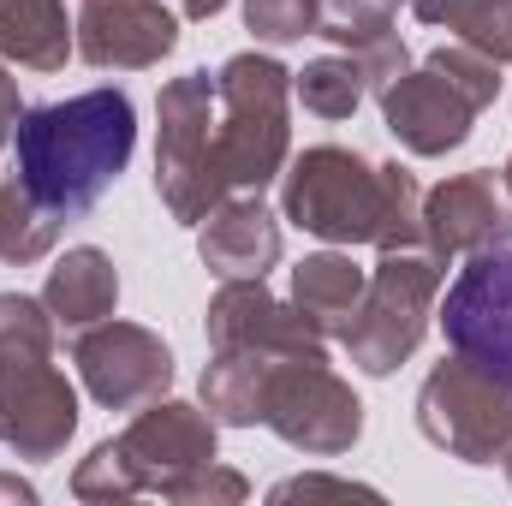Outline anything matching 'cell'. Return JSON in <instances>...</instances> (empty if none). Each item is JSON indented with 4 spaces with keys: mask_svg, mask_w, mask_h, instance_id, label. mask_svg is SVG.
<instances>
[{
    "mask_svg": "<svg viewBox=\"0 0 512 506\" xmlns=\"http://www.w3.org/2000/svg\"><path fill=\"white\" fill-rule=\"evenodd\" d=\"M12 149H18L12 179L72 227L102 203V191L126 173L131 149H137L131 96L102 84V90L72 96V102L24 108V120L12 131Z\"/></svg>",
    "mask_w": 512,
    "mask_h": 506,
    "instance_id": "1",
    "label": "cell"
},
{
    "mask_svg": "<svg viewBox=\"0 0 512 506\" xmlns=\"http://www.w3.org/2000/svg\"><path fill=\"white\" fill-rule=\"evenodd\" d=\"M280 215L322 245H376L417 251L423 245V191L399 161H364L346 143H316L286 167Z\"/></svg>",
    "mask_w": 512,
    "mask_h": 506,
    "instance_id": "2",
    "label": "cell"
},
{
    "mask_svg": "<svg viewBox=\"0 0 512 506\" xmlns=\"http://www.w3.org/2000/svg\"><path fill=\"white\" fill-rule=\"evenodd\" d=\"M54 316L30 292H0V447L42 465L78 435V387L54 370Z\"/></svg>",
    "mask_w": 512,
    "mask_h": 506,
    "instance_id": "3",
    "label": "cell"
},
{
    "mask_svg": "<svg viewBox=\"0 0 512 506\" xmlns=\"http://www.w3.org/2000/svg\"><path fill=\"white\" fill-rule=\"evenodd\" d=\"M292 72L274 54H233L215 72V155L227 191H262L286 173L292 155Z\"/></svg>",
    "mask_w": 512,
    "mask_h": 506,
    "instance_id": "4",
    "label": "cell"
},
{
    "mask_svg": "<svg viewBox=\"0 0 512 506\" xmlns=\"http://www.w3.org/2000/svg\"><path fill=\"white\" fill-rule=\"evenodd\" d=\"M155 197L173 221L203 227L215 203H227V173L215 155V78L185 72L155 96Z\"/></svg>",
    "mask_w": 512,
    "mask_h": 506,
    "instance_id": "5",
    "label": "cell"
},
{
    "mask_svg": "<svg viewBox=\"0 0 512 506\" xmlns=\"http://www.w3.org/2000/svg\"><path fill=\"white\" fill-rule=\"evenodd\" d=\"M447 268L423 251H382L364 298H358V316L346 328V352L364 376H393L429 334V316H435V292H441Z\"/></svg>",
    "mask_w": 512,
    "mask_h": 506,
    "instance_id": "6",
    "label": "cell"
},
{
    "mask_svg": "<svg viewBox=\"0 0 512 506\" xmlns=\"http://www.w3.org/2000/svg\"><path fill=\"white\" fill-rule=\"evenodd\" d=\"M417 429L447 459L501 465L512 453V387L453 352L417 387Z\"/></svg>",
    "mask_w": 512,
    "mask_h": 506,
    "instance_id": "7",
    "label": "cell"
},
{
    "mask_svg": "<svg viewBox=\"0 0 512 506\" xmlns=\"http://www.w3.org/2000/svg\"><path fill=\"white\" fill-rule=\"evenodd\" d=\"M262 429L310 459H340L364 441V399L328 370V358H280L262 393Z\"/></svg>",
    "mask_w": 512,
    "mask_h": 506,
    "instance_id": "8",
    "label": "cell"
},
{
    "mask_svg": "<svg viewBox=\"0 0 512 506\" xmlns=\"http://www.w3.org/2000/svg\"><path fill=\"white\" fill-rule=\"evenodd\" d=\"M447 346L512 387V227L465 256L441 304Z\"/></svg>",
    "mask_w": 512,
    "mask_h": 506,
    "instance_id": "9",
    "label": "cell"
},
{
    "mask_svg": "<svg viewBox=\"0 0 512 506\" xmlns=\"http://www.w3.org/2000/svg\"><path fill=\"white\" fill-rule=\"evenodd\" d=\"M72 364H78V381L90 387V399L102 411H137V405H149L173 387V352L143 322H114L108 316V322L78 328Z\"/></svg>",
    "mask_w": 512,
    "mask_h": 506,
    "instance_id": "10",
    "label": "cell"
},
{
    "mask_svg": "<svg viewBox=\"0 0 512 506\" xmlns=\"http://www.w3.org/2000/svg\"><path fill=\"white\" fill-rule=\"evenodd\" d=\"M203 328H209V352L256 346V352H280V358H328V334L298 304L274 298L262 280H221Z\"/></svg>",
    "mask_w": 512,
    "mask_h": 506,
    "instance_id": "11",
    "label": "cell"
},
{
    "mask_svg": "<svg viewBox=\"0 0 512 506\" xmlns=\"http://www.w3.org/2000/svg\"><path fill=\"white\" fill-rule=\"evenodd\" d=\"M215 429L221 423L209 417V405H185V399H167V393L137 405V417L126 423L120 447H126L143 495H161L173 477L209 465L215 459Z\"/></svg>",
    "mask_w": 512,
    "mask_h": 506,
    "instance_id": "12",
    "label": "cell"
},
{
    "mask_svg": "<svg viewBox=\"0 0 512 506\" xmlns=\"http://www.w3.org/2000/svg\"><path fill=\"white\" fill-rule=\"evenodd\" d=\"M382 120H387V131L399 137V149L435 161V155H453V149L471 137L477 102H471L447 72H435V66L423 60V66H405V72L382 90Z\"/></svg>",
    "mask_w": 512,
    "mask_h": 506,
    "instance_id": "13",
    "label": "cell"
},
{
    "mask_svg": "<svg viewBox=\"0 0 512 506\" xmlns=\"http://www.w3.org/2000/svg\"><path fill=\"white\" fill-rule=\"evenodd\" d=\"M72 24L96 72H149L179 48V18L161 0H78Z\"/></svg>",
    "mask_w": 512,
    "mask_h": 506,
    "instance_id": "14",
    "label": "cell"
},
{
    "mask_svg": "<svg viewBox=\"0 0 512 506\" xmlns=\"http://www.w3.org/2000/svg\"><path fill=\"white\" fill-rule=\"evenodd\" d=\"M507 227H512L507 191L495 185V173H453L435 191H423V251L435 256L441 268L465 262L471 251H483Z\"/></svg>",
    "mask_w": 512,
    "mask_h": 506,
    "instance_id": "15",
    "label": "cell"
},
{
    "mask_svg": "<svg viewBox=\"0 0 512 506\" xmlns=\"http://www.w3.org/2000/svg\"><path fill=\"white\" fill-rule=\"evenodd\" d=\"M197 256L209 274L221 280H262L280 262V221L262 203V191L227 197L209 209V221L197 227Z\"/></svg>",
    "mask_w": 512,
    "mask_h": 506,
    "instance_id": "16",
    "label": "cell"
},
{
    "mask_svg": "<svg viewBox=\"0 0 512 506\" xmlns=\"http://www.w3.org/2000/svg\"><path fill=\"white\" fill-rule=\"evenodd\" d=\"M316 36H328L340 54L358 60L370 96H382L387 84L411 66V48H405V36L393 24V6L387 0H322Z\"/></svg>",
    "mask_w": 512,
    "mask_h": 506,
    "instance_id": "17",
    "label": "cell"
},
{
    "mask_svg": "<svg viewBox=\"0 0 512 506\" xmlns=\"http://www.w3.org/2000/svg\"><path fill=\"white\" fill-rule=\"evenodd\" d=\"M78 54V24L66 0H0V60L24 72H66Z\"/></svg>",
    "mask_w": 512,
    "mask_h": 506,
    "instance_id": "18",
    "label": "cell"
},
{
    "mask_svg": "<svg viewBox=\"0 0 512 506\" xmlns=\"http://www.w3.org/2000/svg\"><path fill=\"white\" fill-rule=\"evenodd\" d=\"M42 304L60 328H90V322H108L114 304H120V274H114V256L96 251V245H78L48 268V286H42Z\"/></svg>",
    "mask_w": 512,
    "mask_h": 506,
    "instance_id": "19",
    "label": "cell"
},
{
    "mask_svg": "<svg viewBox=\"0 0 512 506\" xmlns=\"http://www.w3.org/2000/svg\"><path fill=\"white\" fill-rule=\"evenodd\" d=\"M364 286H370V274H364L346 251H316L292 268V304H298L328 340H346Z\"/></svg>",
    "mask_w": 512,
    "mask_h": 506,
    "instance_id": "20",
    "label": "cell"
},
{
    "mask_svg": "<svg viewBox=\"0 0 512 506\" xmlns=\"http://www.w3.org/2000/svg\"><path fill=\"white\" fill-rule=\"evenodd\" d=\"M280 352H256V346H221L203 370V405L215 423L227 429H256L262 423V393L274 376Z\"/></svg>",
    "mask_w": 512,
    "mask_h": 506,
    "instance_id": "21",
    "label": "cell"
},
{
    "mask_svg": "<svg viewBox=\"0 0 512 506\" xmlns=\"http://www.w3.org/2000/svg\"><path fill=\"white\" fill-rule=\"evenodd\" d=\"M417 24L453 30V42H471L477 54L512 66V0H411Z\"/></svg>",
    "mask_w": 512,
    "mask_h": 506,
    "instance_id": "22",
    "label": "cell"
},
{
    "mask_svg": "<svg viewBox=\"0 0 512 506\" xmlns=\"http://www.w3.org/2000/svg\"><path fill=\"white\" fill-rule=\"evenodd\" d=\"M60 233H66V221H60L54 209H42L18 179L0 185V262H6V268L42 262V256L60 245Z\"/></svg>",
    "mask_w": 512,
    "mask_h": 506,
    "instance_id": "23",
    "label": "cell"
},
{
    "mask_svg": "<svg viewBox=\"0 0 512 506\" xmlns=\"http://www.w3.org/2000/svg\"><path fill=\"white\" fill-rule=\"evenodd\" d=\"M292 96H298L316 120H352V114L364 108L370 84H364V72H358L352 54H322V60H310L304 72H292Z\"/></svg>",
    "mask_w": 512,
    "mask_h": 506,
    "instance_id": "24",
    "label": "cell"
},
{
    "mask_svg": "<svg viewBox=\"0 0 512 506\" xmlns=\"http://www.w3.org/2000/svg\"><path fill=\"white\" fill-rule=\"evenodd\" d=\"M72 495L90 501V506H114V501L143 495V483H137V471H131L120 435H114V441H96L90 459H78V471H72Z\"/></svg>",
    "mask_w": 512,
    "mask_h": 506,
    "instance_id": "25",
    "label": "cell"
},
{
    "mask_svg": "<svg viewBox=\"0 0 512 506\" xmlns=\"http://www.w3.org/2000/svg\"><path fill=\"white\" fill-rule=\"evenodd\" d=\"M322 0H245V30L268 48H292L304 36H316Z\"/></svg>",
    "mask_w": 512,
    "mask_h": 506,
    "instance_id": "26",
    "label": "cell"
},
{
    "mask_svg": "<svg viewBox=\"0 0 512 506\" xmlns=\"http://www.w3.org/2000/svg\"><path fill=\"white\" fill-rule=\"evenodd\" d=\"M429 66H435V72H447V78L477 102V114H489V108L501 102V60L477 54L471 42H447V48H435V54H429Z\"/></svg>",
    "mask_w": 512,
    "mask_h": 506,
    "instance_id": "27",
    "label": "cell"
},
{
    "mask_svg": "<svg viewBox=\"0 0 512 506\" xmlns=\"http://www.w3.org/2000/svg\"><path fill=\"white\" fill-rule=\"evenodd\" d=\"M245 495H251V483L239 471H227L221 459H209V465H197V471H185V477H173L161 489V501H173V506H233Z\"/></svg>",
    "mask_w": 512,
    "mask_h": 506,
    "instance_id": "28",
    "label": "cell"
},
{
    "mask_svg": "<svg viewBox=\"0 0 512 506\" xmlns=\"http://www.w3.org/2000/svg\"><path fill=\"white\" fill-rule=\"evenodd\" d=\"M310 501V495H340V501H352V495H364V501H376V489H364V483H346V477H292V483H274V495L268 501Z\"/></svg>",
    "mask_w": 512,
    "mask_h": 506,
    "instance_id": "29",
    "label": "cell"
},
{
    "mask_svg": "<svg viewBox=\"0 0 512 506\" xmlns=\"http://www.w3.org/2000/svg\"><path fill=\"white\" fill-rule=\"evenodd\" d=\"M18 120H24V96H18V78H12L6 60H0V143H12Z\"/></svg>",
    "mask_w": 512,
    "mask_h": 506,
    "instance_id": "30",
    "label": "cell"
},
{
    "mask_svg": "<svg viewBox=\"0 0 512 506\" xmlns=\"http://www.w3.org/2000/svg\"><path fill=\"white\" fill-rule=\"evenodd\" d=\"M179 6H185V18H191V24H209L215 12H227V0H179Z\"/></svg>",
    "mask_w": 512,
    "mask_h": 506,
    "instance_id": "31",
    "label": "cell"
},
{
    "mask_svg": "<svg viewBox=\"0 0 512 506\" xmlns=\"http://www.w3.org/2000/svg\"><path fill=\"white\" fill-rule=\"evenodd\" d=\"M0 501H36V489H30V483H24V477H0Z\"/></svg>",
    "mask_w": 512,
    "mask_h": 506,
    "instance_id": "32",
    "label": "cell"
},
{
    "mask_svg": "<svg viewBox=\"0 0 512 506\" xmlns=\"http://www.w3.org/2000/svg\"><path fill=\"white\" fill-rule=\"evenodd\" d=\"M501 191H507V203H512V155H507V167H501Z\"/></svg>",
    "mask_w": 512,
    "mask_h": 506,
    "instance_id": "33",
    "label": "cell"
},
{
    "mask_svg": "<svg viewBox=\"0 0 512 506\" xmlns=\"http://www.w3.org/2000/svg\"><path fill=\"white\" fill-rule=\"evenodd\" d=\"M501 465H507V483H512V453H507V459H501Z\"/></svg>",
    "mask_w": 512,
    "mask_h": 506,
    "instance_id": "34",
    "label": "cell"
},
{
    "mask_svg": "<svg viewBox=\"0 0 512 506\" xmlns=\"http://www.w3.org/2000/svg\"><path fill=\"white\" fill-rule=\"evenodd\" d=\"M387 6H399V0H387Z\"/></svg>",
    "mask_w": 512,
    "mask_h": 506,
    "instance_id": "35",
    "label": "cell"
},
{
    "mask_svg": "<svg viewBox=\"0 0 512 506\" xmlns=\"http://www.w3.org/2000/svg\"><path fill=\"white\" fill-rule=\"evenodd\" d=\"M0 185H6V179H0Z\"/></svg>",
    "mask_w": 512,
    "mask_h": 506,
    "instance_id": "36",
    "label": "cell"
}]
</instances>
